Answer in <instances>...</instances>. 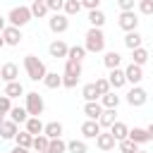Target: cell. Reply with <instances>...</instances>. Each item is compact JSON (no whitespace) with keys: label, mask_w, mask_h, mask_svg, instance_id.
<instances>
[{"label":"cell","mask_w":153,"mask_h":153,"mask_svg":"<svg viewBox=\"0 0 153 153\" xmlns=\"http://www.w3.org/2000/svg\"><path fill=\"white\" fill-rule=\"evenodd\" d=\"M10 110H12V100L2 93V96H0V112H2V115H10Z\"/></svg>","instance_id":"7bdbcfd3"},{"label":"cell","mask_w":153,"mask_h":153,"mask_svg":"<svg viewBox=\"0 0 153 153\" xmlns=\"http://www.w3.org/2000/svg\"><path fill=\"white\" fill-rule=\"evenodd\" d=\"M117 24H120L122 31L131 33V31H136V26H139V14H136V12H120Z\"/></svg>","instance_id":"52a82bcc"},{"label":"cell","mask_w":153,"mask_h":153,"mask_svg":"<svg viewBox=\"0 0 153 153\" xmlns=\"http://www.w3.org/2000/svg\"><path fill=\"white\" fill-rule=\"evenodd\" d=\"M88 22H91V29H103V24H105V14H103L100 10L88 12Z\"/></svg>","instance_id":"d590c367"},{"label":"cell","mask_w":153,"mask_h":153,"mask_svg":"<svg viewBox=\"0 0 153 153\" xmlns=\"http://www.w3.org/2000/svg\"><path fill=\"white\" fill-rule=\"evenodd\" d=\"M84 115H86V120L98 122V117L103 115V105L100 103H84Z\"/></svg>","instance_id":"d6986e66"},{"label":"cell","mask_w":153,"mask_h":153,"mask_svg":"<svg viewBox=\"0 0 153 153\" xmlns=\"http://www.w3.org/2000/svg\"><path fill=\"white\" fill-rule=\"evenodd\" d=\"M29 10H31V17H45L48 14V7H45V0H33L31 5H29Z\"/></svg>","instance_id":"f1b7e54d"},{"label":"cell","mask_w":153,"mask_h":153,"mask_svg":"<svg viewBox=\"0 0 153 153\" xmlns=\"http://www.w3.org/2000/svg\"><path fill=\"white\" fill-rule=\"evenodd\" d=\"M115 139H112V134L110 131H100L98 136H96V146L103 151V153H112V148H115Z\"/></svg>","instance_id":"30bf717a"},{"label":"cell","mask_w":153,"mask_h":153,"mask_svg":"<svg viewBox=\"0 0 153 153\" xmlns=\"http://www.w3.org/2000/svg\"><path fill=\"white\" fill-rule=\"evenodd\" d=\"M103 65H105L108 69H120V65H122V55H120L117 50H108V53L103 55Z\"/></svg>","instance_id":"9a60e30c"},{"label":"cell","mask_w":153,"mask_h":153,"mask_svg":"<svg viewBox=\"0 0 153 153\" xmlns=\"http://www.w3.org/2000/svg\"><path fill=\"white\" fill-rule=\"evenodd\" d=\"M146 136H148V141H153V122L146 127Z\"/></svg>","instance_id":"bcb514c9"},{"label":"cell","mask_w":153,"mask_h":153,"mask_svg":"<svg viewBox=\"0 0 153 153\" xmlns=\"http://www.w3.org/2000/svg\"><path fill=\"white\" fill-rule=\"evenodd\" d=\"M84 57H86V50H84V45H69L67 60H72V62H81Z\"/></svg>","instance_id":"d6a6232c"},{"label":"cell","mask_w":153,"mask_h":153,"mask_svg":"<svg viewBox=\"0 0 153 153\" xmlns=\"http://www.w3.org/2000/svg\"><path fill=\"white\" fill-rule=\"evenodd\" d=\"M108 84H110V88H112V91L122 88V86L127 84V79H124V72H122V69H110V74H108Z\"/></svg>","instance_id":"5bb4252c"},{"label":"cell","mask_w":153,"mask_h":153,"mask_svg":"<svg viewBox=\"0 0 153 153\" xmlns=\"http://www.w3.org/2000/svg\"><path fill=\"white\" fill-rule=\"evenodd\" d=\"M24 108H26V112H29V117H41L43 115V110H45V103H43V96L38 93V91H29V93H24Z\"/></svg>","instance_id":"277c9868"},{"label":"cell","mask_w":153,"mask_h":153,"mask_svg":"<svg viewBox=\"0 0 153 153\" xmlns=\"http://www.w3.org/2000/svg\"><path fill=\"white\" fill-rule=\"evenodd\" d=\"M2 122H5V115H2V112H0V124H2Z\"/></svg>","instance_id":"681fc988"},{"label":"cell","mask_w":153,"mask_h":153,"mask_svg":"<svg viewBox=\"0 0 153 153\" xmlns=\"http://www.w3.org/2000/svg\"><path fill=\"white\" fill-rule=\"evenodd\" d=\"M81 7H86L88 12H96V10H100V0H84Z\"/></svg>","instance_id":"ee69618b"},{"label":"cell","mask_w":153,"mask_h":153,"mask_svg":"<svg viewBox=\"0 0 153 153\" xmlns=\"http://www.w3.org/2000/svg\"><path fill=\"white\" fill-rule=\"evenodd\" d=\"M108 131L112 134V139H115L117 143H120V141H124V139L129 136V127H127L124 122H115V124H112V127H110Z\"/></svg>","instance_id":"ac0fdd59"},{"label":"cell","mask_w":153,"mask_h":153,"mask_svg":"<svg viewBox=\"0 0 153 153\" xmlns=\"http://www.w3.org/2000/svg\"><path fill=\"white\" fill-rule=\"evenodd\" d=\"M81 79V62H72L67 60L65 62V72H62V86L65 88H74Z\"/></svg>","instance_id":"3957f363"},{"label":"cell","mask_w":153,"mask_h":153,"mask_svg":"<svg viewBox=\"0 0 153 153\" xmlns=\"http://www.w3.org/2000/svg\"><path fill=\"white\" fill-rule=\"evenodd\" d=\"M43 122H41V117H29L26 120V124H24V131H29L31 136H41L43 134Z\"/></svg>","instance_id":"e0dca14e"},{"label":"cell","mask_w":153,"mask_h":153,"mask_svg":"<svg viewBox=\"0 0 153 153\" xmlns=\"http://www.w3.org/2000/svg\"><path fill=\"white\" fill-rule=\"evenodd\" d=\"M115 115H117L115 110H103V115L98 117V127H100V129H103V127H105V129H110V127L117 122V120H115Z\"/></svg>","instance_id":"4316f807"},{"label":"cell","mask_w":153,"mask_h":153,"mask_svg":"<svg viewBox=\"0 0 153 153\" xmlns=\"http://www.w3.org/2000/svg\"><path fill=\"white\" fill-rule=\"evenodd\" d=\"M81 134H84V139H96V136L100 134V127H98V122H93V120H86V122L81 124Z\"/></svg>","instance_id":"603a6c76"},{"label":"cell","mask_w":153,"mask_h":153,"mask_svg":"<svg viewBox=\"0 0 153 153\" xmlns=\"http://www.w3.org/2000/svg\"><path fill=\"white\" fill-rule=\"evenodd\" d=\"M48 29H50L53 33H65V31L69 29V17H65L62 12H60V14H53V17L48 19Z\"/></svg>","instance_id":"ba28073f"},{"label":"cell","mask_w":153,"mask_h":153,"mask_svg":"<svg viewBox=\"0 0 153 153\" xmlns=\"http://www.w3.org/2000/svg\"><path fill=\"white\" fill-rule=\"evenodd\" d=\"M93 84H96V91H98V96H100V98H103L105 93H110V91H112V88H110V84H108V79H103V76H100V79H96Z\"/></svg>","instance_id":"ab89813d"},{"label":"cell","mask_w":153,"mask_h":153,"mask_svg":"<svg viewBox=\"0 0 153 153\" xmlns=\"http://www.w3.org/2000/svg\"><path fill=\"white\" fill-rule=\"evenodd\" d=\"M5 26H7V24H5V17H0V33L5 31Z\"/></svg>","instance_id":"c3c4849f"},{"label":"cell","mask_w":153,"mask_h":153,"mask_svg":"<svg viewBox=\"0 0 153 153\" xmlns=\"http://www.w3.org/2000/svg\"><path fill=\"white\" fill-rule=\"evenodd\" d=\"M48 53H50V57H67V53H69V45L65 43V41H53L50 45H48Z\"/></svg>","instance_id":"4fadbf2b"},{"label":"cell","mask_w":153,"mask_h":153,"mask_svg":"<svg viewBox=\"0 0 153 153\" xmlns=\"http://www.w3.org/2000/svg\"><path fill=\"white\" fill-rule=\"evenodd\" d=\"M14 136H17V124H14L12 120H5V122L0 124V139L10 141V139H14Z\"/></svg>","instance_id":"cb8c5ba5"},{"label":"cell","mask_w":153,"mask_h":153,"mask_svg":"<svg viewBox=\"0 0 153 153\" xmlns=\"http://www.w3.org/2000/svg\"><path fill=\"white\" fill-rule=\"evenodd\" d=\"M120 100H122V98H120L115 91H110V93H105V96L100 98V105H103V110H117Z\"/></svg>","instance_id":"7402d4cb"},{"label":"cell","mask_w":153,"mask_h":153,"mask_svg":"<svg viewBox=\"0 0 153 153\" xmlns=\"http://www.w3.org/2000/svg\"><path fill=\"white\" fill-rule=\"evenodd\" d=\"M10 120H12L14 124H26V120H29L26 108H24V105H12V110H10Z\"/></svg>","instance_id":"2e32d148"},{"label":"cell","mask_w":153,"mask_h":153,"mask_svg":"<svg viewBox=\"0 0 153 153\" xmlns=\"http://www.w3.org/2000/svg\"><path fill=\"white\" fill-rule=\"evenodd\" d=\"M117 5H120L122 12H134V0H120Z\"/></svg>","instance_id":"f6af8a7d"},{"label":"cell","mask_w":153,"mask_h":153,"mask_svg":"<svg viewBox=\"0 0 153 153\" xmlns=\"http://www.w3.org/2000/svg\"><path fill=\"white\" fill-rule=\"evenodd\" d=\"M122 41H124V45H127L129 50H136V48H141V43H143V36H141L139 31H131V33H127Z\"/></svg>","instance_id":"d4e9b609"},{"label":"cell","mask_w":153,"mask_h":153,"mask_svg":"<svg viewBox=\"0 0 153 153\" xmlns=\"http://www.w3.org/2000/svg\"><path fill=\"white\" fill-rule=\"evenodd\" d=\"M2 45H5V41H2V36H0V48H2Z\"/></svg>","instance_id":"f907efd6"},{"label":"cell","mask_w":153,"mask_h":153,"mask_svg":"<svg viewBox=\"0 0 153 153\" xmlns=\"http://www.w3.org/2000/svg\"><path fill=\"white\" fill-rule=\"evenodd\" d=\"M79 12H81V2L79 0H65V5H62V14L65 17H74Z\"/></svg>","instance_id":"484cf974"},{"label":"cell","mask_w":153,"mask_h":153,"mask_svg":"<svg viewBox=\"0 0 153 153\" xmlns=\"http://www.w3.org/2000/svg\"><path fill=\"white\" fill-rule=\"evenodd\" d=\"M17 76H19V67H17L14 62H5V65L0 67V79H2L5 84L17 81Z\"/></svg>","instance_id":"8fae6325"},{"label":"cell","mask_w":153,"mask_h":153,"mask_svg":"<svg viewBox=\"0 0 153 153\" xmlns=\"http://www.w3.org/2000/svg\"><path fill=\"white\" fill-rule=\"evenodd\" d=\"M5 96L12 100V98H19V96H24V86L19 84V81H12V84H7L5 86Z\"/></svg>","instance_id":"4dcf8cb0"},{"label":"cell","mask_w":153,"mask_h":153,"mask_svg":"<svg viewBox=\"0 0 153 153\" xmlns=\"http://www.w3.org/2000/svg\"><path fill=\"white\" fill-rule=\"evenodd\" d=\"M24 69H26V76H29L31 81H43L45 74H48L43 60H38L36 55H26V57H24Z\"/></svg>","instance_id":"6da1fadb"},{"label":"cell","mask_w":153,"mask_h":153,"mask_svg":"<svg viewBox=\"0 0 153 153\" xmlns=\"http://www.w3.org/2000/svg\"><path fill=\"white\" fill-rule=\"evenodd\" d=\"M148 57H151V53L141 45V48H136V50H131V65H136V67H143L146 62H148Z\"/></svg>","instance_id":"44dd1931"},{"label":"cell","mask_w":153,"mask_h":153,"mask_svg":"<svg viewBox=\"0 0 153 153\" xmlns=\"http://www.w3.org/2000/svg\"><path fill=\"white\" fill-rule=\"evenodd\" d=\"M48 151H50V153H67V141H62V139H53V141L48 143Z\"/></svg>","instance_id":"74e56055"},{"label":"cell","mask_w":153,"mask_h":153,"mask_svg":"<svg viewBox=\"0 0 153 153\" xmlns=\"http://www.w3.org/2000/svg\"><path fill=\"white\" fill-rule=\"evenodd\" d=\"M43 84H45V88H60V86H62V74H57V72H48L45 79H43Z\"/></svg>","instance_id":"f546056e"},{"label":"cell","mask_w":153,"mask_h":153,"mask_svg":"<svg viewBox=\"0 0 153 153\" xmlns=\"http://www.w3.org/2000/svg\"><path fill=\"white\" fill-rule=\"evenodd\" d=\"M43 136H48L50 141H53V139H62V124H60V122H55V120H53V122H48V124L43 127Z\"/></svg>","instance_id":"ffe728a7"},{"label":"cell","mask_w":153,"mask_h":153,"mask_svg":"<svg viewBox=\"0 0 153 153\" xmlns=\"http://www.w3.org/2000/svg\"><path fill=\"white\" fill-rule=\"evenodd\" d=\"M48 143H50V139L41 134V136H33V143H31V148H33L36 153H45V151H48Z\"/></svg>","instance_id":"8d00e7d4"},{"label":"cell","mask_w":153,"mask_h":153,"mask_svg":"<svg viewBox=\"0 0 153 153\" xmlns=\"http://www.w3.org/2000/svg\"><path fill=\"white\" fill-rule=\"evenodd\" d=\"M10 153H29V151H26V148H19V146H14Z\"/></svg>","instance_id":"7dc6e473"},{"label":"cell","mask_w":153,"mask_h":153,"mask_svg":"<svg viewBox=\"0 0 153 153\" xmlns=\"http://www.w3.org/2000/svg\"><path fill=\"white\" fill-rule=\"evenodd\" d=\"M7 19H10V26L22 29V26H26V24H29L33 17H31V10H29L26 5H19V7H12V10H10Z\"/></svg>","instance_id":"5b68a950"},{"label":"cell","mask_w":153,"mask_h":153,"mask_svg":"<svg viewBox=\"0 0 153 153\" xmlns=\"http://www.w3.org/2000/svg\"><path fill=\"white\" fill-rule=\"evenodd\" d=\"M136 7H139V12H141V14H146V17H151V14H153V0H139V5H136Z\"/></svg>","instance_id":"60d3db41"},{"label":"cell","mask_w":153,"mask_h":153,"mask_svg":"<svg viewBox=\"0 0 153 153\" xmlns=\"http://www.w3.org/2000/svg\"><path fill=\"white\" fill-rule=\"evenodd\" d=\"M14 141H17V146L19 148H31V143H33V136L29 134V131H17V136H14Z\"/></svg>","instance_id":"836d02e7"},{"label":"cell","mask_w":153,"mask_h":153,"mask_svg":"<svg viewBox=\"0 0 153 153\" xmlns=\"http://www.w3.org/2000/svg\"><path fill=\"white\" fill-rule=\"evenodd\" d=\"M151 55H153V50H151Z\"/></svg>","instance_id":"db71d44e"},{"label":"cell","mask_w":153,"mask_h":153,"mask_svg":"<svg viewBox=\"0 0 153 153\" xmlns=\"http://www.w3.org/2000/svg\"><path fill=\"white\" fill-rule=\"evenodd\" d=\"M62 5H65V0H45L48 12H55V14H60V12H62Z\"/></svg>","instance_id":"b9f144b4"},{"label":"cell","mask_w":153,"mask_h":153,"mask_svg":"<svg viewBox=\"0 0 153 153\" xmlns=\"http://www.w3.org/2000/svg\"><path fill=\"white\" fill-rule=\"evenodd\" d=\"M2 36V41H5V45H19L22 43V31L19 29H14V26H5V31L0 33Z\"/></svg>","instance_id":"7c38bea8"},{"label":"cell","mask_w":153,"mask_h":153,"mask_svg":"<svg viewBox=\"0 0 153 153\" xmlns=\"http://www.w3.org/2000/svg\"><path fill=\"white\" fill-rule=\"evenodd\" d=\"M146 100H148V93L143 86H131L127 91V103L131 108H141V105H146Z\"/></svg>","instance_id":"8992f818"},{"label":"cell","mask_w":153,"mask_h":153,"mask_svg":"<svg viewBox=\"0 0 153 153\" xmlns=\"http://www.w3.org/2000/svg\"><path fill=\"white\" fill-rule=\"evenodd\" d=\"M129 141H134L136 146H141V143H146L148 141V136H146V129H141V127H134V129H129V136H127Z\"/></svg>","instance_id":"83f0119b"},{"label":"cell","mask_w":153,"mask_h":153,"mask_svg":"<svg viewBox=\"0 0 153 153\" xmlns=\"http://www.w3.org/2000/svg\"><path fill=\"white\" fill-rule=\"evenodd\" d=\"M67 151L69 153H88V146L81 139H72V141H67Z\"/></svg>","instance_id":"e575fe53"},{"label":"cell","mask_w":153,"mask_h":153,"mask_svg":"<svg viewBox=\"0 0 153 153\" xmlns=\"http://www.w3.org/2000/svg\"><path fill=\"white\" fill-rule=\"evenodd\" d=\"M139 153H148V151H141V148H139Z\"/></svg>","instance_id":"816d5d0a"},{"label":"cell","mask_w":153,"mask_h":153,"mask_svg":"<svg viewBox=\"0 0 153 153\" xmlns=\"http://www.w3.org/2000/svg\"><path fill=\"white\" fill-rule=\"evenodd\" d=\"M122 72H124L127 84H131V86H139V84H141V79H143V69H141V67H136V65H131V62H129Z\"/></svg>","instance_id":"9c48e42d"},{"label":"cell","mask_w":153,"mask_h":153,"mask_svg":"<svg viewBox=\"0 0 153 153\" xmlns=\"http://www.w3.org/2000/svg\"><path fill=\"white\" fill-rule=\"evenodd\" d=\"M45 153H50V151H45Z\"/></svg>","instance_id":"f5cc1de1"},{"label":"cell","mask_w":153,"mask_h":153,"mask_svg":"<svg viewBox=\"0 0 153 153\" xmlns=\"http://www.w3.org/2000/svg\"><path fill=\"white\" fill-rule=\"evenodd\" d=\"M117 148H120V153H139V146H136L134 141H129V139L120 141V143H117Z\"/></svg>","instance_id":"f35d334b"},{"label":"cell","mask_w":153,"mask_h":153,"mask_svg":"<svg viewBox=\"0 0 153 153\" xmlns=\"http://www.w3.org/2000/svg\"><path fill=\"white\" fill-rule=\"evenodd\" d=\"M84 50L86 53H103L105 50V33L103 29H88L84 36Z\"/></svg>","instance_id":"7a4b0ae2"},{"label":"cell","mask_w":153,"mask_h":153,"mask_svg":"<svg viewBox=\"0 0 153 153\" xmlns=\"http://www.w3.org/2000/svg\"><path fill=\"white\" fill-rule=\"evenodd\" d=\"M81 96H84V100L86 103H98V91H96V84H86L84 88H81Z\"/></svg>","instance_id":"1f68e13d"}]
</instances>
